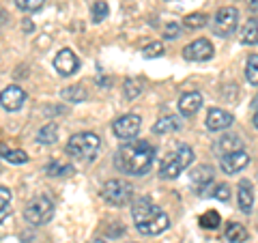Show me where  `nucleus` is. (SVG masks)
<instances>
[{
	"label": "nucleus",
	"instance_id": "nucleus-15",
	"mask_svg": "<svg viewBox=\"0 0 258 243\" xmlns=\"http://www.w3.org/2000/svg\"><path fill=\"white\" fill-rule=\"evenodd\" d=\"M200 108H203V95H200L198 91L183 93L179 97V112H181V116H194Z\"/></svg>",
	"mask_w": 258,
	"mask_h": 243
},
{
	"label": "nucleus",
	"instance_id": "nucleus-9",
	"mask_svg": "<svg viewBox=\"0 0 258 243\" xmlns=\"http://www.w3.org/2000/svg\"><path fill=\"white\" fill-rule=\"evenodd\" d=\"M213 54H215V50L209 39H196V41H191L183 47V58L189 63L209 60V58H213Z\"/></svg>",
	"mask_w": 258,
	"mask_h": 243
},
{
	"label": "nucleus",
	"instance_id": "nucleus-13",
	"mask_svg": "<svg viewBox=\"0 0 258 243\" xmlns=\"http://www.w3.org/2000/svg\"><path fill=\"white\" fill-rule=\"evenodd\" d=\"M213 179H215V170H213V166H207V164L196 166L189 174V183H191V188L196 190V194H200L205 188H209V185L213 183Z\"/></svg>",
	"mask_w": 258,
	"mask_h": 243
},
{
	"label": "nucleus",
	"instance_id": "nucleus-6",
	"mask_svg": "<svg viewBox=\"0 0 258 243\" xmlns=\"http://www.w3.org/2000/svg\"><path fill=\"white\" fill-rule=\"evenodd\" d=\"M134 196V188L123 179H110L103 183L101 188V198L108 202V205H114V207H123L127 205Z\"/></svg>",
	"mask_w": 258,
	"mask_h": 243
},
{
	"label": "nucleus",
	"instance_id": "nucleus-40",
	"mask_svg": "<svg viewBox=\"0 0 258 243\" xmlns=\"http://www.w3.org/2000/svg\"><path fill=\"white\" fill-rule=\"evenodd\" d=\"M0 22H3V20H0Z\"/></svg>",
	"mask_w": 258,
	"mask_h": 243
},
{
	"label": "nucleus",
	"instance_id": "nucleus-16",
	"mask_svg": "<svg viewBox=\"0 0 258 243\" xmlns=\"http://www.w3.org/2000/svg\"><path fill=\"white\" fill-rule=\"evenodd\" d=\"M237 200H239V209L243 213H252V207H254V188L247 179H241L239 181V188H237Z\"/></svg>",
	"mask_w": 258,
	"mask_h": 243
},
{
	"label": "nucleus",
	"instance_id": "nucleus-11",
	"mask_svg": "<svg viewBox=\"0 0 258 243\" xmlns=\"http://www.w3.org/2000/svg\"><path fill=\"white\" fill-rule=\"evenodd\" d=\"M24 101H26V93H24V88H20L18 84H9L0 93V106L7 112H18L24 106Z\"/></svg>",
	"mask_w": 258,
	"mask_h": 243
},
{
	"label": "nucleus",
	"instance_id": "nucleus-17",
	"mask_svg": "<svg viewBox=\"0 0 258 243\" xmlns=\"http://www.w3.org/2000/svg\"><path fill=\"white\" fill-rule=\"evenodd\" d=\"M215 153L220 157H224V155H228V153H235V151H241L243 149V142H241V138L237 136V134H224L220 140L215 142Z\"/></svg>",
	"mask_w": 258,
	"mask_h": 243
},
{
	"label": "nucleus",
	"instance_id": "nucleus-26",
	"mask_svg": "<svg viewBox=\"0 0 258 243\" xmlns=\"http://www.w3.org/2000/svg\"><path fill=\"white\" fill-rule=\"evenodd\" d=\"M245 78L249 84L258 86V54H252L247 58V65H245Z\"/></svg>",
	"mask_w": 258,
	"mask_h": 243
},
{
	"label": "nucleus",
	"instance_id": "nucleus-22",
	"mask_svg": "<svg viewBox=\"0 0 258 243\" xmlns=\"http://www.w3.org/2000/svg\"><path fill=\"white\" fill-rule=\"evenodd\" d=\"M56 140H58V125L56 123H47L39 129V134H37L39 144H54Z\"/></svg>",
	"mask_w": 258,
	"mask_h": 243
},
{
	"label": "nucleus",
	"instance_id": "nucleus-39",
	"mask_svg": "<svg viewBox=\"0 0 258 243\" xmlns=\"http://www.w3.org/2000/svg\"><path fill=\"white\" fill-rule=\"evenodd\" d=\"M129 243H136V241H129Z\"/></svg>",
	"mask_w": 258,
	"mask_h": 243
},
{
	"label": "nucleus",
	"instance_id": "nucleus-31",
	"mask_svg": "<svg viewBox=\"0 0 258 243\" xmlns=\"http://www.w3.org/2000/svg\"><path fill=\"white\" fill-rule=\"evenodd\" d=\"M45 0H15V5H18V9L26 11V13H35L43 7Z\"/></svg>",
	"mask_w": 258,
	"mask_h": 243
},
{
	"label": "nucleus",
	"instance_id": "nucleus-33",
	"mask_svg": "<svg viewBox=\"0 0 258 243\" xmlns=\"http://www.w3.org/2000/svg\"><path fill=\"white\" fill-rule=\"evenodd\" d=\"M181 35V26L176 22H168L164 26V39H176Z\"/></svg>",
	"mask_w": 258,
	"mask_h": 243
},
{
	"label": "nucleus",
	"instance_id": "nucleus-38",
	"mask_svg": "<svg viewBox=\"0 0 258 243\" xmlns=\"http://www.w3.org/2000/svg\"><path fill=\"white\" fill-rule=\"evenodd\" d=\"M91 243H106V241H103V239H95V241H91Z\"/></svg>",
	"mask_w": 258,
	"mask_h": 243
},
{
	"label": "nucleus",
	"instance_id": "nucleus-1",
	"mask_svg": "<svg viewBox=\"0 0 258 243\" xmlns=\"http://www.w3.org/2000/svg\"><path fill=\"white\" fill-rule=\"evenodd\" d=\"M153 161H155V149L151 147L147 140H127L123 147L116 151L114 164L120 172L132 174V176H142L147 174Z\"/></svg>",
	"mask_w": 258,
	"mask_h": 243
},
{
	"label": "nucleus",
	"instance_id": "nucleus-37",
	"mask_svg": "<svg viewBox=\"0 0 258 243\" xmlns=\"http://www.w3.org/2000/svg\"><path fill=\"white\" fill-rule=\"evenodd\" d=\"M252 123H254V127H256V129H258V110H256V112H254V118H252Z\"/></svg>",
	"mask_w": 258,
	"mask_h": 243
},
{
	"label": "nucleus",
	"instance_id": "nucleus-12",
	"mask_svg": "<svg viewBox=\"0 0 258 243\" xmlns=\"http://www.w3.org/2000/svg\"><path fill=\"white\" fill-rule=\"evenodd\" d=\"M247 164H249V153H245L243 149L220 157V166H222V170H224L226 174H237V172H241V170H243Z\"/></svg>",
	"mask_w": 258,
	"mask_h": 243
},
{
	"label": "nucleus",
	"instance_id": "nucleus-32",
	"mask_svg": "<svg viewBox=\"0 0 258 243\" xmlns=\"http://www.w3.org/2000/svg\"><path fill=\"white\" fill-rule=\"evenodd\" d=\"M161 54H164V43H159V41L149 43V45L142 50L144 58H157V56H161Z\"/></svg>",
	"mask_w": 258,
	"mask_h": 243
},
{
	"label": "nucleus",
	"instance_id": "nucleus-2",
	"mask_svg": "<svg viewBox=\"0 0 258 243\" xmlns=\"http://www.w3.org/2000/svg\"><path fill=\"white\" fill-rule=\"evenodd\" d=\"M132 217L138 232L149 234V237H155V234H161L164 230L170 228V217L149 198H138L134 202Z\"/></svg>",
	"mask_w": 258,
	"mask_h": 243
},
{
	"label": "nucleus",
	"instance_id": "nucleus-23",
	"mask_svg": "<svg viewBox=\"0 0 258 243\" xmlns=\"http://www.w3.org/2000/svg\"><path fill=\"white\" fill-rule=\"evenodd\" d=\"M60 97H62L64 101L78 103V101H84L86 97H88V93H86V88H84V86L76 84V86H67V88H64V91L60 93Z\"/></svg>",
	"mask_w": 258,
	"mask_h": 243
},
{
	"label": "nucleus",
	"instance_id": "nucleus-25",
	"mask_svg": "<svg viewBox=\"0 0 258 243\" xmlns=\"http://www.w3.org/2000/svg\"><path fill=\"white\" fill-rule=\"evenodd\" d=\"M45 174L47 176H67V174H74V166L60 164V161H50V164L45 166Z\"/></svg>",
	"mask_w": 258,
	"mask_h": 243
},
{
	"label": "nucleus",
	"instance_id": "nucleus-3",
	"mask_svg": "<svg viewBox=\"0 0 258 243\" xmlns=\"http://www.w3.org/2000/svg\"><path fill=\"white\" fill-rule=\"evenodd\" d=\"M191 161H194L191 147L181 144V147H176L172 153H168L164 157V161H161V166H159V176L161 179H176Z\"/></svg>",
	"mask_w": 258,
	"mask_h": 243
},
{
	"label": "nucleus",
	"instance_id": "nucleus-8",
	"mask_svg": "<svg viewBox=\"0 0 258 243\" xmlns=\"http://www.w3.org/2000/svg\"><path fill=\"white\" fill-rule=\"evenodd\" d=\"M140 127H142V118L138 114H123L112 123V132H114L118 140L127 142V140H134L140 134Z\"/></svg>",
	"mask_w": 258,
	"mask_h": 243
},
{
	"label": "nucleus",
	"instance_id": "nucleus-28",
	"mask_svg": "<svg viewBox=\"0 0 258 243\" xmlns=\"http://www.w3.org/2000/svg\"><path fill=\"white\" fill-rule=\"evenodd\" d=\"M207 22H209L207 13H189L187 18L183 20V26L194 30V28H203V26H207Z\"/></svg>",
	"mask_w": 258,
	"mask_h": 243
},
{
	"label": "nucleus",
	"instance_id": "nucleus-19",
	"mask_svg": "<svg viewBox=\"0 0 258 243\" xmlns=\"http://www.w3.org/2000/svg\"><path fill=\"white\" fill-rule=\"evenodd\" d=\"M226 241L228 243H245L247 241V230H245V226L243 224H239V222H230L228 226H226Z\"/></svg>",
	"mask_w": 258,
	"mask_h": 243
},
{
	"label": "nucleus",
	"instance_id": "nucleus-35",
	"mask_svg": "<svg viewBox=\"0 0 258 243\" xmlns=\"http://www.w3.org/2000/svg\"><path fill=\"white\" fill-rule=\"evenodd\" d=\"M249 9L258 13V0H249Z\"/></svg>",
	"mask_w": 258,
	"mask_h": 243
},
{
	"label": "nucleus",
	"instance_id": "nucleus-4",
	"mask_svg": "<svg viewBox=\"0 0 258 243\" xmlns=\"http://www.w3.org/2000/svg\"><path fill=\"white\" fill-rule=\"evenodd\" d=\"M101 149V138L93 132H82L71 136V140L67 142V153L80 159H93L97 155V151Z\"/></svg>",
	"mask_w": 258,
	"mask_h": 243
},
{
	"label": "nucleus",
	"instance_id": "nucleus-14",
	"mask_svg": "<svg viewBox=\"0 0 258 243\" xmlns=\"http://www.w3.org/2000/svg\"><path fill=\"white\" fill-rule=\"evenodd\" d=\"M205 123H207L209 132H224V129H228L232 123H235V118H232L230 112H226L222 108H211Z\"/></svg>",
	"mask_w": 258,
	"mask_h": 243
},
{
	"label": "nucleus",
	"instance_id": "nucleus-5",
	"mask_svg": "<svg viewBox=\"0 0 258 243\" xmlns=\"http://www.w3.org/2000/svg\"><path fill=\"white\" fill-rule=\"evenodd\" d=\"M54 217V205L47 196H37L32 198L26 209H24V220L30 226H43Z\"/></svg>",
	"mask_w": 258,
	"mask_h": 243
},
{
	"label": "nucleus",
	"instance_id": "nucleus-7",
	"mask_svg": "<svg viewBox=\"0 0 258 243\" xmlns=\"http://www.w3.org/2000/svg\"><path fill=\"white\" fill-rule=\"evenodd\" d=\"M237 24H239V9H235V7H224V9L215 13L213 32L217 37H230L232 32L237 30Z\"/></svg>",
	"mask_w": 258,
	"mask_h": 243
},
{
	"label": "nucleus",
	"instance_id": "nucleus-21",
	"mask_svg": "<svg viewBox=\"0 0 258 243\" xmlns=\"http://www.w3.org/2000/svg\"><path fill=\"white\" fill-rule=\"evenodd\" d=\"M0 157H3L5 161H9V164H26L28 161V155L24 151H18V149H9L7 144H0Z\"/></svg>",
	"mask_w": 258,
	"mask_h": 243
},
{
	"label": "nucleus",
	"instance_id": "nucleus-20",
	"mask_svg": "<svg viewBox=\"0 0 258 243\" xmlns=\"http://www.w3.org/2000/svg\"><path fill=\"white\" fill-rule=\"evenodd\" d=\"M241 43L243 45H256L258 43V22L256 20H247L243 26H241Z\"/></svg>",
	"mask_w": 258,
	"mask_h": 243
},
{
	"label": "nucleus",
	"instance_id": "nucleus-10",
	"mask_svg": "<svg viewBox=\"0 0 258 243\" xmlns=\"http://www.w3.org/2000/svg\"><path fill=\"white\" fill-rule=\"evenodd\" d=\"M54 69L58 71L62 78H69V76H74L76 71L80 69V58L74 54V50L62 47V50L54 56Z\"/></svg>",
	"mask_w": 258,
	"mask_h": 243
},
{
	"label": "nucleus",
	"instance_id": "nucleus-36",
	"mask_svg": "<svg viewBox=\"0 0 258 243\" xmlns=\"http://www.w3.org/2000/svg\"><path fill=\"white\" fill-rule=\"evenodd\" d=\"M22 28L30 32V30H32V24H30V22H24V24H22Z\"/></svg>",
	"mask_w": 258,
	"mask_h": 243
},
{
	"label": "nucleus",
	"instance_id": "nucleus-34",
	"mask_svg": "<svg viewBox=\"0 0 258 243\" xmlns=\"http://www.w3.org/2000/svg\"><path fill=\"white\" fill-rule=\"evenodd\" d=\"M213 196L217 198V200H228L230 198V188L226 183H220L215 188V192H213Z\"/></svg>",
	"mask_w": 258,
	"mask_h": 243
},
{
	"label": "nucleus",
	"instance_id": "nucleus-30",
	"mask_svg": "<svg viewBox=\"0 0 258 243\" xmlns=\"http://www.w3.org/2000/svg\"><path fill=\"white\" fill-rule=\"evenodd\" d=\"M9 205H11V190L0 188V222H5V217L9 215Z\"/></svg>",
	"mask_w": 258,
	"mask_h": 243
},
{
	"label": "nucleus",
	"instance_id": "nucleus-27",
	"mask_svg": "<svg viewBox=\"0 0 258 243\" xmlns=\"http://www.w3.org/2000/svg\"><path fill=\"white\" fill-rule=\"evenodd\" d=\"M108 13H110V7L108 3H103V0H97V3H93L91 7V15H93V22L95 24H99L108 18Z\"/></svg>",
	"mask_w": 258,
	"mask_h": 243
},
{
	"label": "nucleus",
	"instance_id": "nucleus-18",
	"mask_svg": "<svg viewBox=\"0 0 258 243\" xmlns=\"http://www.w3.org/2000/svg\"><path fill=\"white\" fill-rule=\"evenodd\" d=\"M181 118L174 116V114H168V116H161L155 125H153V132L155 134H172V132H179L181 129Z\"/></svg>",
	"mask_w": 258,
	"mask_h": 243
},
{
	"label": "nucleus",
	"instance_id": "nucleus-29",
	"mask_svg": "<svg viewBox=\"0 0 258 243\" xmlns=\"http://www.w3.org/2000/svg\"><path fill=\"white\" fill-rule=\"evenodd\" d=\"M142 86H144V80H140V78H129L127 82H125V97H129V99L138 97L142 93Z\"/></svg>",
	"mask_w": 258,
	"mask_h": 243
},
{
	"label": "nucleus",
	"instance_id": "nucleus-24",
	"mask_svg": "<svg viewBox=\"0 0 258 243\" xmlns=\"http://www.w3.org/2000/svg\"><path fill=\"white\" fill-rule=\"evenodd\" d=\"M198 224L203 226L205 230H217V228H220V224H222V215L217 211H207V213L200 215Z\"/></svg>",
	"mask_w": 258,
	"mask_h": 243
}]
</instances>
